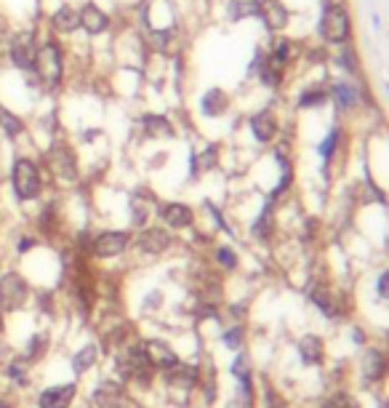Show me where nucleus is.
Masks as SVG:
<instances>
[{
  "instance_id": "obj_1",
  "label": "nucleus",
  "mask_w": 389,
  "mask_h": 408,
  "mask_svg": "<svg viewBox=\"0 0 389 408\" xmlns=\"http://www.w3.org/2000/svg\"><path fill=\"white\" fill-rule=\"evenodd\" d=\"M32 80L40 89L43 99H61L67 89L73 86V56L67 43L59 38L48 35L40 27L38 32V48H35V61H32Z\"/></svg>"
},
{
  "instance_id": "obj_2",
  "label": "nucleus",
  "mask_w": 389,
  "mask_h": 408,
  "mask_svg": "<svg viewBox=\"0 0 389 408\" xmlns=\"http://www.w3.org/2000/svg\"><path fill=\"white\" fill-rule=\"evenodd\" d=\"M6 184H8V192L14 197V203L19 206H38L48 190H51V181L40 160V152L24 144V147H16L11 150L8 158V166H6Z\"/></svg>"
},
{
  "instance_id": "obj_3",
  "label": "nucleus",
  "mask_w": 389,
  "mask_h": 408,
  "mask_svg": "<svg viewBox=\"0 0 389 408\" xmlns=\"http://www.w3.org/2000/svg\"><path fill=\"white\" fill-rule=\"evenodd\" d=\"M40 160L48 174L51 187H59V190H70L77 187L83 181V155L80 147L75 144V139L67 134H59L51 144H45L40 150Z\"/></svg>"
},
{
  "instance_id": "obj_4",
  "label": "nucleus",
  "mask_w": 389,
  "mask_h": 408,
  "mask_svg": "<svg viewBox=\"0 0 389 408\" xmlns=\"http://www.w3.org/2000/svg\"><path fill=\"white\" fill-rule=\"evenodd\" d=\"M80 11V38L91 45L93 54H102L112 45V35L118 30V14L105 6V0H83L77 3Z\"/></svg>"
},
{
  "instance_id": "obj_5",
  "label": "nucleus",
  "mask_w": 389,
  "mask_h": 408,
  "mask_svg": "<svg viewBox=\"0 0 389 408\" xmlns=\"http://www.w3.org/2000/svg\"><path fill=\"white\" fill-rule=\"evenodd\" d=\"M38 32H40V22L38 24H27V27H11L8 30V35L0 40L3 43L6 70H11L16 75H32V61H35V48H38Z\"/></svg>"
},
{
  "instance_id": "obj_6",
  "label": "nucleus",
  "mask_w": 389,
  "mask_h": 408,
  "mask_svg": "<svg viewBox=\"0 0 389 408\" xmlns=\"http://www.w3.org/2000/svg\"><path fill=\"white\" fill-rule=\"evenodd\" d=\"M40 27L48 35L59 38L61 43L67 45L80 40V11H77V3H73V0H51V3H43Z\"/></svg>"
},
{
  "instance_id": "obj_7",
  "label": "nucleus",
  "mask_w": 389,
  "mask_h": 408,
  "mask_svg": "<svg viewBox=\"0 0 389 408\" xmlns=\"http://www.w3.org/2000/svg\"><path fill=\"white\" fill-rule=\"evenodd\" d=\"M134 229L128 227H102L91 229L89 259L91 262H115L131 251Z\"/></svg>"
},
{
  "instance_id": "obj_8",
  "label": "nucleus",
  "mask_w": 389,
  "mask_h": 408,
  "mask_svg": "<svg viewBox=\"0 0 389 408\" xmlns=\"http://www.w3.org/2000/svg\"><path fill=\"white\" fill-rule=\"evenodd\" d=\"M317 32L328 45H346L352 40V19L342 3H326L317 22Z\"/></svg>"
},
{
  "instance_id": "obj_9",
  "label": "nucleus",
  "mask_w": 389,
  "mask_h": 408,
  "mask_svg": "<svg viewBox=\"0 0 389 408\" xmlns=\"http://www.w3.org/2000/svg\"><path fill=\"white\" fill-rule=\"evenodd\" d=\"M174 232L165 229L163 225H147L142 229H134V241H131V251L136 257L144 259H158L168 254L174 248Z\"/></svg>"
},
{
  "instance_id": "obj_10",
  "label": "nucleus",
  "mask_w": 389,
  "mask_h": 408,
  "mask_svg": "<svg viewBox=\"0 0 389 408\" xmlns=\"http://www.w3.org/2000/svg\"><path fill=\"white\" fill-rule=\"evenodd\" d=\"M27 302H30V280L24 278V272H0V312L3 315L19 312Z\"/></svg>"
},
{
  "instance_id": "obj_11",
  "label": "nucleus",
  "mask_w": 389,
  "mask_h": 408,
  "mask_svg": "<svg viewBox=\"0 0 389 408\" xmlns=\"http://www.w3.org/2000/svg\"><path fill=\"white\" fill-rule=\"evenodd\" d=\"M0 142L11 150L30 144V118L3 102H0Z\"/></svg>"
},
{
  "instance_id": "obj_12",
  "label": "nucleus",
  "mask_w": 389,
  "mask_h": 408,
  "mask_svg": "<svg viewBox=\"0 0 389 408\" xmlns=\"http://www.w3.org/2000/svg\"><path fill=\"white\" fill-rule=\"evenodd\" d=\"M136 131L144 142H171L176 139V123L160 109H144L136 115Z\"/></svg>"
},
{
  "instance_id": "obj_13",
  "label": "nucleus",
  "mask_w": 389,
  "mask_h": 408,
  "mask_svg": "<svg viewBox=\"0 0 389 408\" xmlns=\"http://www.w3.org/2000/svg\"><path fill=\"white\" fill-rule=\"evenodd\" d=\"M158 211V197L147 187H136L128 195V229H142L152 225V216Z\"/></svg>"
},
{
  "instance_id": "obj_14",
  "label": "nucleus",
  "mask_w": 389,
  "mask_h": 408,
  "mask_svg": "<svg viewBox=\"0 0 389 408\" xmlns=\"http://www.w3.org/2000/svg\"><path fill=\"white\" fill-rule=\"evenodd\" d=\"M158 222L171 229V232H184V229H192L194 227V209L184 200H165L158 203Z\"/></svg>"
},
{
  "instance_id": "obj_15",
  "label": "nucleus",
  "mask_w": 389,
  "mask_h": 408,
  "mask_svg": "<svg viewBox=\"0 0 389 408\" xmlns=\"http://www.w3.org/2000/svg\"><path fill=\"white\" fill-rule=\"evenodd\" d=\"M229 107H232V96H229V91L219 89V86H211L197 96V115L206 118V121L224 118Z\"/></svg>"
},
{
  "instance_id": "obj_16",
  "label": "nucleus",
  "mask_w": 389,
  "mask_h": 408,
  "mask_svg": "<svg viewBox=\"0 0 389 408\" xmlns=\"http://www.w3.org/2000/svg\"><path fill=\"white\" fill-rule=\"evenodd\" d=\"M254 16L270 32H283L291 22V11L283 0H254Z\"/></svg>"
},
{
  "instance_id": "obj_17",
  "label": "nucleus",
  "mask_w": 389,
  "mask_h": 408,
  "mask_svg": "<svg viewBox=\"0 0 389 408\" xmlns=\"http://www.w3.org/2000/svg\"><path fill=\"white\" fill-rule=\"evenodd\" d=\"M248 128L259 144H270L280 134V118L275 109H256L254 115L248 118Z\"/></svg>"
},
{
  "instance_id": "obj_18",
  "label": "nucleus",
  "mask_w": 389,
  "mask_h": 408,
  "mask_svg": "<svg viewBox=\"0 0 389 408\" xmlns=\"http://www.w3.org/2000/svg\"><path fill=\"white\" fill-rule=\"evenodd\" d=\"M77 398V384L67 381V384H51L40 390L38 395V408H70Z\"/></svg>"
},
{
  "instance_id": "obj_19",
  "label": "nucleus",
  "mask_w": 389,
  "mask_h": 408,
  "mask_svg": "<svg viewBox=\"0 0 389 408\" xmlns=\"http://www.w3.org/2000/svg\"><path fill=\"white\" fill-rule=\"evenodd\" d=\"M299 54H301V48L296 40H291V38H275L264 56H267L275 67H280V70L288 73V67L299 59Z\"/></svg>"
},
{
  "instance_id": "obj_20",
  "label": "nucleus",
  "mask_w": 389,
  "mask_h": 408,
  "mask_svg": "<svg viewBox=\"0 0 389 408\" xmlns=\"http://www.w3.org/2000/svg\"><path fill=\"white\" fill-rule=\"evenodd\" d=\"M163 374H165V384H168V387L184 390V393H190L192 387H197V381H200V371H197L194 365H187V363H176L174 368H168Z\"/></svg>"
},
{
  "instance_id": "obj_21",
  "label": "nucleus",
  "mask_w": 389,
  "mask_h": 408,
  "mask_svg": "<svg viewBox=\"0 0 389 408\" xmlns=\"http://www.w3.org/2000/svg\"><path fill=\"white\" fill-rule=\"evenodd\" d=\"M144 349H147V358H150V363L158 371H168V368H174V365L179 363L176 352H174L171 345L163 342V339H147V342H144Z\"/></svg>"
},
{
  "instance_id": "obj_22",
  "label": "nucleus",
  "mask_w": 389,
  "mask_h": 408,
  "mask_svg": "<svg viewBox=\"0 0 389 408\" xmlns=\"http://www.w3.org/2000/svg\"><path fill=\"white\" fill-rule=\"evenodd\" d=\"M123 400V387L118 381H102L93 393V403L99 408H118Z\"/></svg>"
},
{
  "instance_id": "obj_23",
  "label": "nucleus",
  "mask_w": 389,
  "mask_h": 408,
  "mask_svg": "<svg viewBox=\"0 0 389 408\" xmlns=\"http://www.w3.org/2000/svg\"><path fill=\"white\" fill-rule=\"evenodd\" d=\"M96 363H99V347H96L93 342H89V345H83V347H80L75 355H73L70 368H73L75 374H89Z\"/></svg>"
},
{
  "instance_id": "obj_24",
  "label": "nucleus",
  "mask_w": 389,
  "mask_h": 408,
  "mask_svg": "<svg viewBox=\"0 0 389 408\" xmlns=\"http://www.w3.org/2000/svg\"><path fill=\"white\" fill-rule=\"evenodd\" d=\"M299 355L307 365L323 363V358H326V345H323V339H320V336H304L299 342Z\"/></svg>"
},
{
  "instance_id": "obj_25",
  "label": "nucleus",
  "mask_w": 389,
  "mask_h": 408,
  "mask_svg": "<svg viewBox=\"0 0 389 408\" xmlns=\"http://www.w3.org/2000/svg\"><path fill=\"white\" fill-rule=\"evenodd\" d=\"M48 345H51L48 333H32L30 339L24 342V352H22V358L30 363V365H35V363H40L45 358Z\"/></svg>"
},
{
  "instance_id": "obj_26",
  "label": "nucleus",
  "mask_w": 389,
  "mask_h": 408,
  "mask_svg": "<svg viewBox=\"0 0 389 408\" xmlns=\"http://www.w3.org/2000/svg\"><path fill=\"white\" fill-rule=\"evenodd\" d=\"M328 93H330V99L336 102L339 107H344V109H352V107H358V99H360V93H358V89L352 86V83H330V89H328Z\"/></svg>"
},
{
  "instance_id": "obj_27",
  "label": "nucleus",
  "mask_w": 389,
  "mask_h": 408,
  "mask_svg": "<svg viewBox=\"0 0 389 408\" xmlns=\"http://www.w3.org/2000/svg\"><path fill=\"white\" fill-rule=\"evenodd\" d=\"M363 374H365L368 381H379V379L387 374V361H384V355L376 352V349H368L365 358H363Z\"/></svg>"
},
{
  "instance_id": "obj_28",
  "label": "nucleus",
  "mask_w": 389,
  "mask_h": 408,
  "mask_svg": "<svg viewBox=\"0 0 389 408\" xmlns=\"http://www.w3.org/2000/svg\"><path fill=\"white\" fill-rule=\"evenodd\" d=\"M30 363L24 361V358H14V361H8V365H6V377L11 379L14 384H19V387H27L30 384Z\"/></svg>"
},
{
  "instance_id": "obj_29",
  "label": "nucleus",
  "mask_w": 389,
  "mask_h": 408,
  "mask_svg": "<svg viewBox=\"0 0 389 408\" xmlns=\"http://www.w3.org/2000/svg\"><path fill=\"white\" fill-rule=\"evenodd\" d=\"M328 99H330L328 89H323V86H312V89L301 91L299 107H304V109H310V107H323Z\"/></svg>"
},
{
  "instance_id": "obj_30",
  "label": "nucleus",
  "mask_w": 389,
  "mask_h": 408,
  "mask_svg": "<svg viewBox=\"0 0 389 408\" xmlns=\"http://www.w3.org/2000/svg\"><path fill=\"white\" fill-rule=\"evenodd\" d=\"M310 296H312V302L317 304L326 315H333V312H336V307H333V294H330L328 286H314Z\"/></svg>"
},
{
  "instance_id": "obj_31",
  "label": "nucleus",
  "mask_w": 389,
  "mask_h": 408,
  "mask_svg": "<svg viewBox=\"0 0 389 408\" xmlns=\"http://www.w3.org/2000/svg\"><path fill=\"white\" fill-rule=\"evenodd\" d=\"M270 229H272V209L270 206H264V211H261V216H259V222L254 225V232L256 238H270Z\"/></svg>"
},
{
  "instance_id": "obj_32",
  "label": "nucleus",
  "mask_w": 389,
  "mask_h": 408,
  "mask_svg": "<svg viewBox=\"0 0 389 408\" xmlns=\"http://www.w3.org/2000/svg\"><path fill=\"white\" fill-rule=\"evenodd\" d=\"M216 262H219L224 270H235V267H238V254H235L229 245H219V248H216Z\"/></svg>"
},
{
  "instance_id": "obj_33",
  "label": "nucleus",
  "mask_w": 389,
  "mask_h": 408,
  "mask_svg": "<svg viewBox=\"0 0 389 408\" xmlns=\"http://www.w3.org/2000/svg\"><path fill=\"white\" fill-rule=\"evenodd\" d=\"M339 136H342V131L339 128H333V131H328V136H326V142L320 144V155H323V160L328 163L330 158H333V152H336V144H339Z\"/></svg>"
},
{
  "instance_id": "obj_34",
  "label": "nucleus",
  "mask_w": 389,
  "mask_h": 408,
  "mask_svg": "<svg viewBox=\"0 0 389 408\" xmlns=\"http://www.w3.org/2000/svg\"><path fill=\"white\" fill-rule=\"evenodd\" d=\"M243 336H245V331H243V326H235V328H229V331H224V336H222V342H224V347H229V349H240V345H243Z\"/></svg>"
},
{
  "instance_id": "obj_35",
  "label": "nucleus",
  "mask_w": 389,
  "mask_h": 408,
  "mask_svg": "<svg viewBox=\"0 0 389 408\" xmlns=\"http://www.w3.org/2000/svg\"><path fill=\"white\" fill-rule=\"evenodd\" d=\"M326 408H360V403L352 398V395L342 393V395H333Z\"/></svg>"
},
{
  "instance_id": "obj_36",
  "label": "nucleus",
  "mask_w": 389,
  "mask_h": 408,
  "mask_svg": "<svg viewBox=\"0 0 389 408\" xmlns=\"http://www.w3.org/2000/svg\"><path fill=\"white\" fill-rule=\"evenodd\" d=\"M376 288H379V294H381V296H384V299L389 302V270L384 272L381 278H379V283H376Z\"/></svg>"
},
{
  "instance_id": "obj_37",
  "label": "nucleus",
  "mask_w": 389,
  "mask_h": 408,
  "mask_svg": "<svg viewBox=\"0 0 389 408\" xmlns=\"http://www.w3.org/2000/svg\"><path fill=\"white\" fill-rule=\"evenodd\" d=\"M267 408H288V406H285V400L280 395L270 390V393H267Z\"/></svg>"
},
{
  "instance_id": "obj_38",
  "label": "nucleus",
  "mask_w": 389,
  "mask_h": 408,
  "mask_svg": "<svg viewBox=\"0 0 389 408\" xmlns=\"http://www.w3.org/2000/svg\"><path fill=\"white\" fill-rule=\"evenodd\" d=\"M6 70V59H3V43H0V73Z\"/></svg>"
},
{
  "instance_id": "obj_39",
  "label": "nucleus",
  "mask_w": 389,
  "mask_h": 408,
  "mask_svg": "<svg viewBox=\"0 0 389 408\" xmlns=\"http://www.w3.org/2000/svg\"><path fill=\"white\" fill-rule=\"evenodd\" d=\"M3 328H6V315L0 312V336H3Z\"/></svg>"
},
{
  "instance_id": "obj_40",
  "label": "nucleus",
  "mask_w": 389,
  "mask_h": 408,
  "mask_svg": "<svg viewBox=\"0 0 389 408\" xmlns=\"http://www.w3.org/2000/svg\"><path fill=\"white\" fill-rule=\"evenodd\" d=\"M0 408H8V406H6V400H3V398H0Z\"/></svg>"
},
{
  "instance_id": "obj_41",
  "label": "nucleus",
  "mask_w": 389,
  "mask_h": 408,
  "mask_svg": "<svg viewBox=\"0 0 389 408\" xmlns=\"http://www.w3.org/2000/svg\"><path fill=\"white\" fill-rule=\"evenodd\" d=\"M43 3H51V0H40V6H43Z\"/></svg>"
}]
</instances>
